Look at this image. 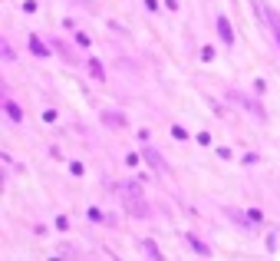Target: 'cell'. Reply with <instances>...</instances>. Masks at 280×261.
<instances>
[{"mask_svg": "<svg viewBox=\"0 0 280 261\" xmlns=\"http://www.w3.org/2000/svg\"><path fill=\"white\" fill-rule=\"evenodd\" d=\"M102 122L109 129H125V116L122 112H112V109H102Z\"/></svg>", "mask_w": 280, "mask_h": 261, "instance_id": "3", "label": "cell"}, {"mask_svg": "<svg viewBox=\"0 0 280 261\" xmlns=\"http://www.w3.org/2000/svg\"><path fill=\"white\" fill-rule=\"evenodd\" d=\"M218 37L224 40V46H231V43H234V33H231V23H227L224 17H218Z\"/></svg>", "mask_w": 280, "mask_h": 261, "instance_id": "4", "label": "cell"}, {"mask_svg": "<svg viewBox=\"0 0 280 261\" xmlns=\"http://www.w3.org/2000/svg\"><path fill=\"white\" fill-rule=\"evenodd\" d=\"M30 50L40 56V60H43V56H50V50H46V43L40 40V37H30Z\"/></svg>", "mask_w": 280, "mask_h": 261, "instance_id": "7", "label": "cell"}, {"mask_svg": "<svg viewBox=\"0 0 280 261\" xmlns=\"http://www.w3.org/2000/svg\"><path fill=\"white\" fill-rule=\"evenodd\" d=\"M188 245H191V248L198 251V255H208V245H201V241L194 238V235H188Z\"/></svg>", "mask_w": 280, "mask_h": 261, "instance_id": "9", "label": "cell"}, {"mask_svg": "<svg viewBox=\"0 0 280 261\" xmlns=\"http://www.w3.org/2000/svg\"><path fill=\"white\" fill-rule=\"evenodd\" d=\"M86 215H89V222H102V212H99V208H89Z\"/></svg>", "mask_w": 280, "mask_h": 261, "instance_id": "12", "label": "cell"}, {"mask_svg": "<svg viewBox=\"0 0 280 261\" xmlns=\"http://www.w3.org/2000/svg\"><path fill=\"white\" fill-rule=\"evenodd\" d=\"M3 112H7V116H10L13 122H20V119H23L20 106H17V103H13V99H7V103H3Z\"/></svg>", "mask_w": 280, "mask_h": 261, "instance_id": "6", "label": "cell"}, {"mask_svg": "<svg viewBox=\"0 0 280 261\" xmlns=\"http://www.w3.org/2000/svg\"><path fill=\"white\" fill-rule=\"evenodd\" d=\"M201 60H205V63H208V60H215V50H211V46H205V50H201Z\"/></svg>", "mask_w": 280, "mask_h": 261, "instance_id": "14", "label": "cell"}, {"mask_svg": "<svg viewBox=\"0 0 280 261\" xmlns=\"http://www.w3.org/2000/svg\"><path fill=\"white\" fill-rule=\"evenodd\" d=\"M248 222H250V225H257V222H264V212H260V208H250V212H248Z\"/></svg>", "mask_w": 280, "mask_h": 261, "instance_id": "10", "label": "cell"}, {"mask_svg": "<svg viewBox=\"0 0 280 261\" xmlns=\"http://www.w3.org/2000/svg\"><path fill=\"white\" fill-rule=\"evenodd\" d=\"M231 99H237V103H244V109H250L257 119H264V109H260V103H254V99H244L241 93H231Z\"/></svg>", "mask_w": 280, "mask_h": 261, "instance_id": "5", "label": "cell"}, {"mask_svg": "<svg viewBox=\"0 0 280 261\" xmlns=\"http://www.w3.org/2000/svg\"><path fill=\"white\" fill-rule=\"evenodd\" d=\"M89 73H93V79H106V73H102V63H99V60H89Z\"/></svg>", "mask_w": 280, "mask_h": 261, "instance_id": "8", "label": "cell"}, {"mask_svg": "<svg viewBox=\"0 0 280 261\" xmlns=\"http://www.w3.org/2000/svg\"><path fill=\"white\" fill-rule=\"evenodd\" d=\"M142 251H145V255H152V258H158V248H155L152 241H145V245H142Z\"/></svg>", "mask_w": 280, "mask_h": 261, "instance_id": "11", "label": "cell"}, {"mask_svg": "<svg viewBox=\"0 0 280 261\" xmlns=\"http://www.w3.org/2000/svg\"><path fill=\"white\" fill-rule=\"evenodd\" d=\"M116 195H119V202L125 205V212L129 215H135V218H145L149 215V202L142 198V182H119V188H116Z\"/></svg>", "mask_w": 280, "mask_h": 261, "instance_id": "1", "label": "cell"}, {"mask_svg": "<svg viewBox=\"0 0 280 261\" xmlns=\"http://www.w3.org/2000/svg\"><path fill=\"white\" fill-rule=\"evenodd\" d=\"M145 159H149V165L155 169V172H162V175H172V169L165 165V159H162L158 152H155V149H149V146H145Z\"/></svg>", "mask_w": 280, "mask_h": 261, "instance_id": "2", "label": "cell"}, {"mask_svg": "<svg viewBox=\"0 0 280 261\" xmlns=\"http://www.w3.org/2000/svg\"><path fill=\"white\" fill-rule=\"evenodd\" d=\"M172 136H175V139H188V132H185L182 126H175V129H172Z\"/></svg>", "mask_w": 280, "mask_h": 261, "instance_id": "13", "label": "cell"}]
</instances>
